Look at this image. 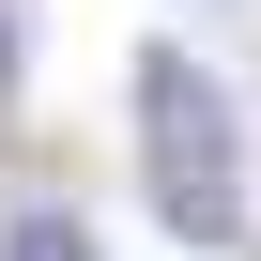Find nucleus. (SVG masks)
<instances>
[{
  "label": "nucleus",
  "mask_w": 261,
  "mask_h": 261,
  "mask_svg": "<svg viewBox=\"0 0 261 261\" xmlns=\"http://www.w3.org/2000/svg\"><path fill=\"white\" fill-rule=\"evenodd\" d=\"M139 169H154V215H169V246H246V154H230V92L185 62V46H154L139 62Z\"/></svg>",
  "instance_id": "nucleus-1"
},
{
  "label": "nucleus",
  "mask_w": 261,
  "mask_h": 261,
  "mask_svg": "<svg viewBox=\"0 0 261 261\" xmlns=\"http://www.w3.org/2000/svg\"><path fill=\"white\" fill-rule=\"evenodd\" d=\"M246 246H261V230H246Z\"/></svg>",
  "instance_id": "nucleus-4"
},
{
  "label": "nucleus",
  "mask_w": 261,
  "mask_h": 261,
  "mask_svg": "<svg viewBox=\"0 0 261 261\" xmlns=\"http://www.w3.org/2000/svg\"><path fill=\"white\" fill-rule=\"evenodd\" d=\"M0 261H92V230H77V215H16V230H0Z\"/></svg>",
  "instance_id": "nucleus-2"
},
{
  "label": "nucleus",
  "mask_w": 261,
  "mask_h": 261,
  "mask_svg": "<svg viewBox=\"0 0 261 261\" xmlns=\"http://www.w3.org/2000/svg\"><path fill=\"white\" fill-rule=\"evenodd\" d=\"M0 92H16V16H0Z\"/></svg>",
  "instance_id": "nucleus-3"
}]
</instances>
